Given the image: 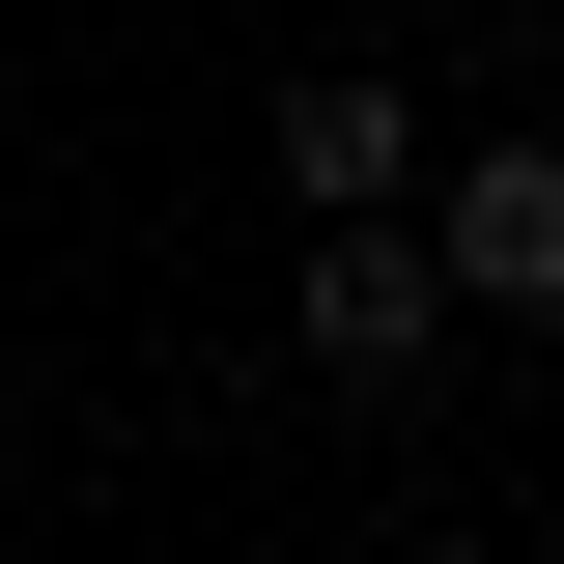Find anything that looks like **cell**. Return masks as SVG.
Returning a JSON list of instances; mask_svg holds the SVG:
<instances>
[{"mask_svg":"<svg viewBox=\"0 0 564 564\" xmlns=\"http://www.w3.org/2000/svg\"><path fill=\"white\" fill-rule=\"evenodd\" d=\"M423 282H452V311H536L564 282V170L536 141H423Z\"/></svg>","mask_w":564,"mask_h":564,"instance_id":"obj_1","label":"cell"},{"mask_svg":"<svg viewBox=\"0 0 564 564\" xmlns=\"http://www.w3.org/2000/svg\"><path fill=\"white\" fill-rule=\"evenodd\" d=\"M423 339H452L423 226H395V198H367V226H311V367H339V395H423Z\"/></svg>","mask_w":564,"mask_h":564,"instance_id":"obj_2","label":"cell"},{"mask_svg":"<svg viewBox=\"0 0 564 564\" xmlns=\"http://www.w3.org/2000/svg\"><path fill=\"white\" fill-rule=\"evenodd\" d=\"M282 198H311V226H367V198H423V113H395L367 57H311V85H282Z\"/></svg>","mask_w":564,"mask_h":564,"instance_id":"obj_3","label":"cell"}]
</instances>
